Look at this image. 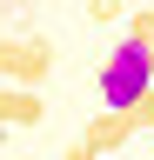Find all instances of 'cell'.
<instances>
[{"label": "cell", "instance_id": "cell-10", "mask_svg": "<svg viewBox=\"0 0 154 160\" xmlns=\"http://www.w3.org/2000/svg\"><path fill=\"white\" fill-rule=\"evenodd\" d=\"M141 7H154V0H141Z\"/></svg>", "mask_w": 154, "mask_h": 160}, {"label": "cell", "instance_id": "cell-3", "mask_svg": "<svg viewBox=\"0 0 154 160\" xmlns=\"http://www.w3.org/2000/svg\"><path fill=\"white\" fill-rule=\"evenodd\" d=\"M127 140H134V127H127V113H94L87 120V127H81V147H94V153H121L127 147Z\"/></svg>", "mask_w": 154, "mask_h": 160}, {"label": "cell", "instance_id": "cell-6", "mask_svg": "<svg viewBox=\"0 0 154 160\" xmlns=\"http://www.w3.org/2000/svg\"><path fill=\"white\" fill-rule=\"evenodd\" d=\"M81 7H87L94 27H114V20H121V0H81Z\"/></svg>", "mask_w": 154, "mask_h": 160}, {"label": "cell", "instance_id": "cell-1", "mask_svg": "<svg viewBox=\"0 0 154 160\" xmlns=\"http://www.w3.org/2000/svg\"><path fill=\"white\" fill-rule=\"evenodd\" d=\"M94 87H101V107H107V113H127L134 100H147V93H154V67H147V47H141V40H121V47H114V53L101 60Z\"/></svg>", "mask_w": 154, "mask_h": 160}, {"label": "cell", "instance_id": "cell-8", "mask_svg": "<svg viewBox=\"0 0 154 160\" xmlns=\"http://www.w3.org/2000/svg\"><path fill=\"white\" fill-rule=\"evenodd\" d=\"M61 160H101V153H94V147H81V140H74V147H67Z\"/></svg>", "mask_w": 154, "mask_h": 160}, {"label": "cell", "instance_id": "cell-11", "mask_svg": "<svg viewBox=\"0 0 154 160\" xmlns=\"http://www.w3.org/2000/svg\"><path fill=\"white\" fill-rule=\"evenodd\" d=\"M0 7H7V0H0Z\"/></svg>", "mask_w": 154, "mask_h": 160}, {"label": "cell", "instance_id": "cell-7", "mask_svg": "<svg viewBox=\"0 0 154 160\" xmlns=\"http://www.w3.org/2000/svg\"><path fill=\"white\" fill-rule=\"evenodd\" d=\"M127 127H134V133H147V127H154V93H147V100H134V107H127Z\"/></svg>", "mask_w": 154, "mask_h": 160}, {"label": "cell", "instance_id": "cell-4", "mask_svg": "<svg viewBox=\"0 0 154 160\" xmlns=\"http://www.w3.org/2000/svg\"><path fill=\"white\" fill-rule=\"evenodd\" d=\"M40 113H47V100L34 87H0V127H34Z\"/></svg>", "mask_w": 154, "mask_h": 160}, {"label": "cell", "instance_id": "cell-2", "mask_svg": "<svg viewBox=\"0 0 154 160\" xmlns=\"http://www.w3.org/2000/svg\"><path fill=\"white\" fill-rule=\"evenodd\" d=\"M0 73H7V87H40L54 73V47L40 33H0Z\"/></svg>", "mask_w": 154, "mask_h": 160}, {"label": "cell", "instance_id": "cell-9", "mask_svg": "<svg viewBox=\"0 0 154 160\" xmlns=\"http://www.w3.org/2000/svg\"><path fill=\"white\" fill-rule=\"evenodd\" d=\"M147 67H154V47H147Z\"/></svg>", "mask_w": 154, "mask_h": 160}, {"label": "cell", "instance_id": "cell-5", "mask_svg": "<svg viewBox=\"0 0 154 160\" xmlns=\"http://www.w3.org/2000/svg\"><path fill=\"white\" fill-rule=\"evenodd\" d=\"M127 40L154 47V7H134V13H127Z\"/></svg>", "mask_w": 154, "mask_h": 160}]
</instances>
